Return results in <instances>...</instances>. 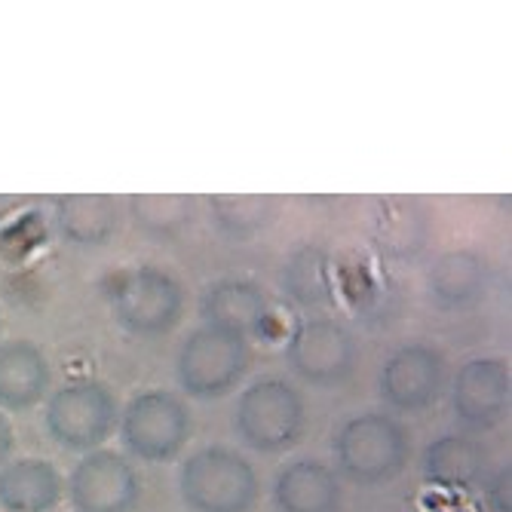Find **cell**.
Instances as JSON below:
<instances>
[{"mask_svg":"<svg viewBox=\"0 0 512 512\" xmlns=\"http://www.w3.org/2000/svg\"><path fill=\"white\" fill-rule=\"evenodd\" d=\"M46 430L65 451H99L120 430V402L99 381H74L46 399Z\"/></svg>","mask_w":512,"mask_h":512,"instance_id":"3957f363","label":"cell"},{"mask_svg":"<svg viewBox=\"0 0 512 512\" xmlns=\"http://www.w3.org/2000/svg\"><path fill=\"white\" fill-rule=\"evenodd\" d=\"M53 371L46 353L34 341L0 344V408L28 411L46 399Z\"/></svg>","mask_w":512,"mask_h":512,"instance_id":"9a60e30c","label":"cell"},{"mask_svg":"<svg viewBox=\"0 0 512 512\" xmlns=\"http://www.w3.org/2000/svg\"><path fill=\"white\" fill-rule=\"evenodd\" d=\"M491 283L488 261L473 249H454L436 258L427 276V292L442 310H470L476 307Z\"/></svg>","mask_w":512,"mask_h":512,"instance_id":"5bb4252c","label":"cell"},{"mask_svg":"<svg viewBox=\"0 0 512 512\" xmlns=\"http://www.w3.org/2000/svg\"><path fill=\"white\" fill-rule=\"evenodd\" d=\"M65 497V479L56 463L19 457L0 470V506L7 512H53Z\"/></svg>","mask_w":512,"mask_h":512,"instance_id":"2e32d148","label":"cell"},{"mask_svg":"<svg viewBox=\"0 0 512 512\" xmlns=\"http://www.w3.org/2000/svg\"><path fill=\"white\" fill-rule=\"evenodd\" d=\"M304 424L307 405L289 381H258L237 399L234 430L258 454H283L295 448L304 436Z\"/></svg>","mask_w":512,"mask_h":512,"instance_id":"277c9868","label":"cell"},{"mask_svg":"<svg viewBox=\"0 0 512 512\" xmlns=\"http://www.w3.org/2000/svg\"><path fill=\"white\" fill-rule=\"evenodd\" d=\"M178 491L191 512H252L261 482L237 448L206 445L181 463Z\"/></svg>","mask_w":512,"mask_h":512,"instance_id":"6da1fadb","label":"cell"},{"mask_svg":"<svg viewBox=\"0 0 512 512\" xmlns=\"http://www.w3.org/2000/svg\"><path fill=\"white\" fill-rule=\"evenodd\" d=\"M59 230L68 243L102 246L120 230V206L105 194H68L56 203Z\"/></svg>","mask_w":512,"mask_h":512,"instance_id":"ac0fdd59","label":"cell"},{"mask_svg":"<svg viewBox=\"0 0 512 512\" xmlns=\"http://www.w3.org/2000/svg\"><path fill=\"white\" fill-rule=\"evenodd\" d=\"M212 218L227 237H252L273 221V200L255 194H218L209 200Z\"/></svg>","mask_w":512,"mask_h":512,"instance_id":"ffe728a7","label":"cell"},{"mask_svg":"<svg viewBox=\"0 0 512 512\" xmlns=\"http://www.w3.org/2000/svg\"><path fill=\"white\" fill-rule=\"evenodd\" d=\"M491 473V457L470 436H442L424 454V479L436 488L470 491L482 488Z\"/></svg>","mask_w":512,"mask_h":512,"instance_id":"e0dca14e","label":"cell"},{"mask_svg":"<svg viewBox=\"0 0 512 512\" xmlns=\"http://www.w3.org/2000/svg\"><path fill=\"white\" fill-rule=\"evenodd\" d=\"M120 436L132 457L166 463L188 448L194 436V414L175 393L145 390L120 408Z\"/></svg>","mask_w":512,"mask_h":512,"instance_id":"5b68a950","label":"cell"},{"mask_svg":"<svg viewBox=\"0 0 512 512\" xmlns=\"http://www.w3.org/2000/svg\"><path fill=\"white\" fill-rule=\"evenodd\" d=\"M252 350L249 338L200 325L184 338L175 362V375L181 390L194 399H221L230 390H237L249 368Z\"/></svg>","mask_w":512,"mask_h":512,"instance_id":"8992f818","label":"cell"},{"mask_svg":"<svg viewBox=\"0 0 512 512\" xmlns=\"http://www.w3.org/2000/svg\"><path fill=\"white\" fill-rule=\"evenodd\" d=\"M509 479H512V470L509 467H500L494 473H488L485 479V500L494 512H512L509 506Z\"/></svg>","mask_w":512,"mask_h":512,"instance_id":"44dd1931","label":"cell"},{"mask_svg":"<svg viewBox=\"0 0 512 512\" xmlns=\"http://www.w3.org/2000/svg\"><path fill=\"white\" fill-rule=\"evenodd\" d=\"M129 212L138 230L151 237H175L194 221L197 200L184 194H138L129 197Z\"/></svg>","mask_w":512,"mask_h":512,"instance_id":"d6986e66","label":"cell"},{"mask_svg":"<svg viewBox=\"0 0 512 512\" xmlns=\"http://www.w3.org/2000/svg\"><path fill=\"white\" fill-rule=\"evenodd\" d=\"M184 289L160 267H135L114 279L111 313L120 329L138 338L169 335L184 316Z\"/></svg>","mask_w":512,"mask_h":512,"instance_id":"52a82bcc","label":"cell"},{"mask_svg":"<svg viewBox=\"0 0 512 512\" xmlns=\"http://www.w3.org/2000/svg\"><path fill=\"white\" fill-rule=\"evenodd\" d=\"M286 356L301 381L316 387H338L353 375L359 362V344L338 319L313 316L292 332Z\"/></svg>","mask_w":512,"mask_h":512,"instance_id":"ba28073f","label":"cell"},{"mask_svg":"<svg viewBox=\"0 0 512 512\" xmlns=\"http://www.w3.org/2000/svg\"><path fill=\"white\" fill-rule=\"evenodd\" d=\"M13 451H16V430L10 424V417L0 414V470L13 460Z\"/></svg>","mask_w":512,"mask_h":512,"instance_id":"7402d4cb","label":"cell"},{"mask_svg":"<svg viewBox=\"0 0 512 512\" xmlns=\"http://www.w3.org/2000/svg\"><path fill=\"white\" fill-rule=\"evenodd\" d=\"M200 313H203V325H215V329L249 338L261 332V325L270 316V295L255 279L227 276L203 292Z\"/></svg>","mask_w":512,"mask_h":512,"instance_id":"7c38bea8","label":"cell"},{"mask_svg":"<svg viewBox=\"0 0 512 512\" xmlns=\"http://www.w3.org/2000/svg\"><path fill=\"white\" fill-rule=\"evenodd\" d=\"M509 393L512 375L503 359H473L457 371L451 408L463 427L494 430L509 411Z\"/></svg>","mask_w":512,"mask_h":512,"instance_id":"8fae6325","label":"cell"},{"mask_svg":"<svg viewBox=\"0 0 512 512\" xmlns=\"http://www.w3.org/2000/svg\"><path fill=\"white\" fill-rule=\"evenodd\" d=\"M341 479L319 460H295L276 473L273 503L279 512H341Z\"/></svg>","mask_w":512,"mask_h":512,"instance_id":"4fadbf2b","label":"cell"},{"mask_svg":"<svg viewBox=\"0 0 512 512\" xmlns=\"http://www.w3.org/2000/svg\"><path fill=\"white\" fill-rule=\"evenodd\" d=\"M68 500L77 512H135L142 476L120 451H89L68 476Z\"/></svg>","mask_w":512,"mask_h":512,"instance_id":"9c48e42d","label":"cell"},{"mask_svg":"<svg viewBox=\"0 0 512 512\" xmlns=\"http://www.w3.org/2000/svg\"><path fill=\"white\" fill-rule=\"evenodd\" d=\"M335 467L356 485H387L402 476L411 457L408 430L387 414H359L332 439Z\"/></svg>","mask_w":512,"mask_h":512,"instance_id":"7a4b0ae2","label":"cell"},{"mask_svg":"<svg viewBox=\"0 0 512 512\" xmlns=\"http://www.w3.org/2000/svg\"><path fill=\"white\" fill-rule=\"evenodd\" d=\"M445 387V359L427 344L399 347L381 368L378 390L396 411H424L439 402Z\"/></svg>","mask_w":512,"mask_h":512,"instance_id":"30bf717a","label":"cell"}]
</instances>
